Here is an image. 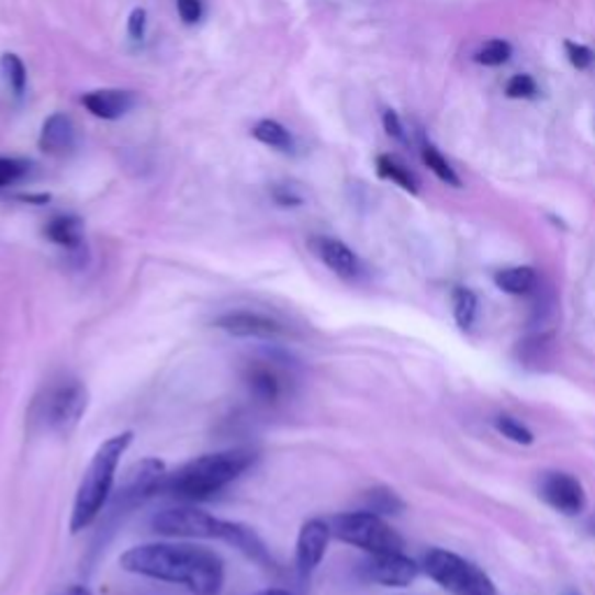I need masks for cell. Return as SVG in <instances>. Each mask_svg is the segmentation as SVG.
I'll return each mask as SVG.
<instances>
[{
  "label": "cell",
  "instance_id": "1",
  "mask_svg": "<svg viewBox=\"0 0 595 595\" xmlns=\"http://www.w3.org/2000/svg\"><path fill=\"white\" fill-rule=\"evenodd\" d=\"M119 565L141 577L180 584L191 595H222L226 582V565L220 553L195 545H137L122 553Z\"/></svg>",
  "mask_w": 595,
  "mask_h": 595
},
{
  "label": "cell",
  "instance_id": "2",
  "mask_svg": "<svg viewBox=\"0 0 595 595\" xmlns=\"http://www.w3.org/2000/svg\"><path fill=\"white\" fill-rule=\"evenodd\" d=\"M256 461H259V451L249 447L195 456L168 474L164 491L180 501H210L212 495L240 480Z\"/></svg>",
  "mask_w": 595,
  "mask_h": 595
},
{
  "label": "cell",
  "instance_id": "3",
  "mask_svg": "<svg viewBox=\"0 0 595 595\" xmlns=\"http://www.w3.org/2000/svg\"><path fill=\"white\" fill-rule=\"evenodd\" d=\"M133 438H135L133 430L116 433L98 447L96 453L91 456V461L75 491V503L70 512L72 535L87 530L98 517H101V512L105 509V505L110 503L114 493L116 470L119 465H122L124 453L133 445Z\"/></svg>",
  "mask_w": 595,
  "mask_h": 595
},
{
  "label": "cell",
  "instance_id": "4",
  "mask_svg": "<svg viewBox=\"0 0 595 595\" xmlns=\"http://www.w3.org/2000/svg\"><path fill=\"white\" fill-rule=\"evenodd\" d=\"M89 407V391L87 386L72 380H58L45 389V393L40 395L33 405V416L35 422L43 424V428L58 433V435H68L77 428V424L82 422V416Z\"/></svg>",
  "mask_w": 595,
  "mask_h": 595
},
{
  "label": "cell",
  "instance_id": "5",
  "mask_svg": "<svg viewBox=\"0 0 595 595\" xmlns=\"http://www.w3.org/2000/svg\"><path fill=\"white\" fill-rule=\"evenodd\" d=\"M328 526H330L333 538L359 547L368 553L403 551L401 535L374 512L363 509V512L337 514V517L328 521Z\"/></svg>",
  "mask_w": 595,
  "mask_h": 595
},
{
  "label": "cell",
  "instance_id": "6",
  "mask_svg": "<svg viewBox=\"0 0 595 595\" xmlns=\"http://www.w3.org/2000/svg\"><path fill=\"white\" fill-rule=\"evenodd\" d=\"M245 386L254 403L263 407H277L291 398L295 389V372L291 363L284 359H274V356H261L245 366L243 372Z\"/></svg>",
  "mask_w": 595,
  "mask_h": 595
},
{
  "label": "cell",
  "instance_id": "7",
  "mask_svg": "<svg viewBox=\"0 0 595 595\" xmlns=\"http://www.w3.org/2000/svg\"><path fill=\"white\" fill-rule=\"evenodd\" d=\"M228 519L212 517V514L193 507H172L158 512L151 519V528L166 538H203L222 540Z\"/></svg>",
  "mask_w": 595,
  "mask_h": 595
},
{
  "label": "cell",
  "instance_id": "8",
  "mask_svg": "<svg viewBox=\"0 0 595 595\" xmlns=\"http://www.w3.org/2000/svg\"><path fill=\"white\" fill-rule=\"evenodd\" d=\"M168 480L166 463L158 459H143L137 461L126 474L119 489H114L112 498L114 509H133L137 505L147 503L156 493H161Z\"/></svg>",
  "mask_w": 595,
  "mask_h": 595
},
{
  "label": "cell",
  "instance_id": "9",
  "mask_svg": "<svg viewBox=\"0 0 595 595\" xmlns=\"http://www.w3.org/2000/svg\"><path fill=\"white\" fill-rule=\"evenodd\" d=\"M214 326L245 340H287L293 335L291 326L272 314L259 310H233L216 316Z\"/></svg>",
  "mask_w": 595,
  "mask_h": 595
},
{
  "label": "cell",
  "instance_id": "10",
  "mask_svg": "<svg viewBox=\"0 0 595 595\" xmlns=\"http://www.w3.org/2000/svg\"><path fill=\"white\" fill-rule=\"evenodd\" d=\"M330 538L333 532L328 521L310 519L303 524L295 542V568L298 574H301V580H310L312 572L322 565Z\"/></svg>",
  "mask_w": 595,
  "mask_h": 595
},
{
  "label": "cell",
  "instance_id": "11",
  "mask_svg": "<svg viewBox=\"0 0 595 595\" xmlns=\"http://www.w3.org/2000/svg\"><path fill=\"white\" fill-rule=\"evenodd\" d=\"M307 245L316 259H319L326 268H330L337 277H343V280H356V277L363 272V263L359 256H356V251L349 245L337 240V237L312 235Z\"/></svg>",
  "mask_w": 595,
  "mask_h": 595
},
{
  "label": "cell",
  "instance_id": "12",
  "mask_svg": "<svg viewBox=\"0 0 595 595\" xmlns=\"http://www.w3.org/2000/svg\"><path fill=\"white\" fill-rule=\"evenodd\" d=\"M366 574L368 580L382 586H409L416 580V574H419V568L403 551L370 553Z\"/></svg>",
  "mask_w": 595,
  "mask_h": 595
},
{
  "label": "cell",
  "instance_id": "13",
  "mask_svg": "<svg viewBox=\"0 0 595 595\" xmlns=\"http://www.w3.org/2000/svg\"><path fill=\"white\" fill-rule=\"evenodd\" d=\"M542 498L568 517H574V514H582L586 507V493L582 484L572 478V474L565 472H549L542 480Z\"/></svg>",
  "mask_w": 595,
  "mask_h": 595
},
{
  "label": "cell",
  "instance_id": "14",
  "mask_svg": "<svg viewBox=\"0 0 595 595\" xmlns=\"http://www.w3.org/2000/svg\"><path fill=\"white\" fill-rule=\"evenodd\" d=\"M424 570L433 582H438L445 591L456 593L465 582V577L472 570V563L465 559L456 557L451 551L445 549H430L424 557Z\"/></svg>",
  "mask_w": 595,
  "mask_h": 595
},
{
  "label": "cell",
  "instance_id": "15",
  "mask_svg": "<svg viewBox=\"0 0 595 595\" xmlns=\"http://www.w3.org/2000/svg\"><path fill=\"white\" fill-rule=\"evenodd\" d=\"M137 103L133 91L126 89H96L82 96V105L98 119L105 122H116V119L126 116Z\"/></svg>",
  "mask_w": 595,
  "mask_h": 595
},
{
  "label": "cell",
  "instance_id": "16",
  "mask_svg": "<svg viewBox=\"0 0 595 595\" xmlns=\"http://www.w3.org/2000/svg\"><path fill=\"white\" fill-rule=\"evenodd\" d=\"M75 145H77V131L68 114L54 112L52 116L45 119L43 131H40V137H37L40 149L52 156H66L75 149Z\"/></svg>",
  "mask_w": 595,
  "mask_h": 595
},
{
  "label": "cell",
  "instance_id": "17",
  "mask_svg": "<svg viewBox=\"0 0 595 595\" xmlns=\"http://www.w3.org/2000/svg\"><path fill=\"white\" fill-rule=\"evenodd\" d=\"M47 240L68 254H82L85 249V224L75 214H56L45 226Z\"/></svg>",
  "mask_w": 595,
  "mask_h": 595
},
{
  "label": "cell",
  "instance_id": "18",
  "mask_svg": "<svg viewBox=\"0 0 595 595\" xmlns=\"http://www.w3.org/2000/svg\"><path fill=\"white\" fill-rule=\"evenodd\" d=\"M493 282L509 295H526L535 289V284H538V274H535V270L528 266H514L495 272Z\"/></svg>",
  "mask_w": 595,
  "mask_h": 595
},
{
  "label": "cell",
  "instance_id": "19",
  "mask_svg": "<svg viewBox=\"0 0 595 595\" xmlns=\"http://www.w3.org/2000/svg\"><path fill=\"white\" fill-rule=\"evenodd\" d=\"M377 175H380L382 180L398 184L401 189H405L412 195L419 193V180H416V175L391 154L377 156Z\"/></svg>",
  "mask_w": 595,
  "mask_h": 595
},
{
  "label": "cell",
  "instance_id": "20",
  "mask_svg": "<svg viewBox=\"0 0 595 595\" xmlns=\"http://www.w3.org/2000/svg\"><path fill=\"white\" fill-rule=\"evenodd\" d=\"M251 135H254V141H259L261 145L272 147L277 151L291 154L295 149L291 131L282 126L280 122H274V119H261V122L251 128Z\"/></svg>",
  "mask_w": 595,
  "mask_h": 595
},
{
  "label": "cell",
  "instance_id": "21",
  "mask_svg": "<svg viewBox=\"0 0 595 595\" xmlns=\"http://www.w3.org/2000/svg\"><path fill=\"white\" fill-rule=\"evenodd\" d=\"M422 158H424V164L428 166V170L438 177L440 182L453 187V189H459L461 187V177L456 175V170L451 168V164L447 161V158L440 154V149L430 145V143H424L422 145Z\"/></svg>",
  "mask_w": 595,
  "mask_h": 595
},
{
  "label": "cell",
  "instance_id": "22",
  "mask_svg": "<svg viewBox=\"0 0 595 595\" xmlns=\"http://www.w3.org/2000/svg\"><path fill=\"white\" fill-rule=\"evenodd\" d=\"M453 316H456V324H459L463 330H468L474 324V316H478V295H474L470 289L459 287L453 291Z\"/></svg>",
  "mask_w": 595,
  "mask_h": 595
},
{
  "label": "cell",
  "instance_id": "23",
  "mask_svg": "<svg viewBox=\"0 0 595 595\" xmlns=\"http://www.w3.org/2000/svg\"><path fill=\"white\" fill-rule=\"evenodd\" d=\"M0 70H3L5 82L14 96H22L26 91L29 72H26L24 61L16 54H3V58H0Z\"/></svg>",
  "mask_w": 595,
  "mask_h": 595
},
{
  "label": "cell",
  "instance_id": "24",
  "mask_svg": "<svg viewBox=\"0 0 595 595\" xmlns=\"http://www.w3.org/2000/svg\"><path fill=\"white\" fill-rule=\"evenodd\" d=\"M366 509L374 514H398L405 505L391 489H372L366 493Z\"/></svg>",
  "mask_w": 595,
  "mask_h": 595
},
{
  "label": "cell",
  "instance_id": "25",
  "mask_svg": "<svg viewBox=\"0 0 595 595\" xmlns=\"http://www.w3.org/2000/svg\"><path fill=\"white\" fill-rule=\"evenodd\" d=\"M512 56V45L505 43V40H486V43L482 45V49L474 54V61L482 64V66H503L509 61Z\"/></svg>",
  "mask_w": 595,
  "mask_h": 595
},
{
  "label": "cell",
  "instance_id": "26",
  "mask_svg": "<svg viewBox=\"0 0 595 595\" xmlns=\"http://www.w3.org/2000/svg\"><path fill=\"white\" fill-rule=\"evenodd\" d=\"M31 168L33 166H31V161H26V158L0 156V189L22 182L24 177L31 172Z\"/></svg>",
  "mask_w": 595,
  "mask_h": 595
},
{
  "label": "cell",
  "instance_id": "27",
  "mask_svg": "<svg viewBox=\"0 0 595 595\" xmlns=\"http://www.w3.org/2000/svg\"><path fill=\"white\" fill-rule=\"evenodd\" d=\"M453 595H498V593H495V586L486 577V574L478 565H472L465 582L461 584V588L456 591Z\"/></svg>",
  "mask_w": 595,
  "mask_h": 595
},
{
  "label": "cell",
  "instance_id": "28",
  "mask_svg": "<svg viewBox=\"0 0 595 595\" xmlns=\"http://www.w3.org/2000/svg\"><path fill=\"white\" fill-rule=\"evenodd\" d=\"M505 93L514 101H532V98H538L540 89L530 75H514L505 87Z\"/></svg>",
  "mask_w": 595,
  "mask_h": 595
},
{
  "label": "cell",
  "instance_id": "29",
  "mask_svg": "<svg viewBox=\"0 0 595 595\" xmlns=\"http://www.w3.org/2000/svg\"><path fill=\"white\" fill-rule=\"evenodd\" d=\"M495 428H498L512 442L532 445V433L517 419H512V416H498V419H495Z\"/></svg>",
  "mask_w": 595,
  "mask_h": 595
},
{
  "label": "cell",
  "instance_id": "30",
  "mask_svg": "<svg viewBox=\"0 0 595 595\" xmlns=\"http://www.w3.org/2000/svg\"><path fill=\"white\" fill-rule=\"evenodd\" d=\"M565 54L570 58V64L577 68V70H588L593 64H595V52L586 45H580V43H565Z\"/></svg>",
  "mask_w": 595,
  "mask_h": 595
},
{
  "label": "cell",
  "instance_id": "31",
  "mask_svg": "<svg viewBox=\"0 0 595 595\" xmlns=\"http://www.w3.org/2000/svg\"><path fill=\"white\" fill-rule=\"evenodd\" d=\"M272 201L280 207H298V205H303V195L298 193V189L291 184H274Z\"/></svg>",
  "mask_w": 595,
  "mask_h": 595
},
{
  "label": "cell",
  "instance_id": "32",
  "mask_svg": "<svg viewBox=\"0 0 595 595\" xmlns=\"http://www.w3.org/2000/svg\"><path fill=\"white\" fill-rule=\"evenodd\" d=\"M177 12H180V19L184 24L193 26L203 19V3L201 0H177Z\"/></svg>",
  "mask_w": 595,
  "mask_h": 595
},
{
  "label": "cell",
  "instance_id": "33",
  "mask_svg": "<svg viewBox=\"0 0 595 595\" xmlns=\"http://www.w3.org/2000/svg\"><path fill=\"white\" fill-rule=\"evenodd\" d=\"M384 128H386V133L393 137V141H398L401 145H407V143H409V137H407V133H405V126H403V122H401V116L395 114L393 110H386V112H384Z\"/></svg>",
  "mask_w": 595,
  "mask_h": 595
},
{
  "label": "cell",
  "instance_id": "34",
  "mask_svg": "<svg viewBox=\"0 0 595 595\" xmlns=\"http://www.w3.org/2000/svg\"><path fill=\"white\" fill-rule=\"evenodd\" d=\"M147 33V12L143 8H135L128 16V35L131 40H143Z\"/></svg>",
  "mask_w": 595,
  "mask_h": 595
},
{
  "label": "cell",
  "instance_id": "35",
  "mask_svg": "<svg viewBox=\"0 0 595 595\" xmlns=\"http://www.w3.org/2000/svg\"><path fill=\"white\" fill-rule=\"evenodd\" d=\"M61 595H91V591L87 586H82V584H72Z\"/></svg>",
  "mask_w": 595,
  "mask_h": 595
},
{
  "label": "cell",
  "instance_id": "36",
  "mask_svg": "<svg viewBox=\"0 0 595 595\" xmlns=\"http://www.w3.org/2000/svg\"><path fill=\"white\" fill-rule=\"evenodd\" d=\"M259 595H293L291 591H284V588H268V591H263V593H259Z\"/></svg>",
  "mask_w": 595,
  "mask_h": 595
},
{
  "label": "cell",
  "instance_id": "37",
  "mask_svg": "<svg viewBox=\"0 0 595 595\" xmlns=\"http://www.w3.org/2000/svg\"><path fill=\"white\" fill-rule=\"evenodd\" d=\"M568 595H577V593H568Z\"/></svg>",
  "mask_w": 595,
  "mask_h": 595
}]
</instances>
